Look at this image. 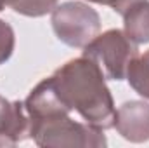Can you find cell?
Instances as JSON below:
<instances>
[{
    "label": "cell",
    "instance_id": "1",
    "mask_svg": "<svg viewBox=\"0 0 149 148\" xmlns=\"http://www.w3.org/2000/svg\"><path fill=\"white\" fill-rule=\"evenodd\" d=\"M49 82L68 111H78L95 129L114 127V101L106 85V77L95 61L87 56L70 59L49 77Z\"/></svg>",
    "mask_w": 149,
    "mask_h": 148
},
{
    "label": "cell",
    "instance_id": "2",
    "mask_svg": "<svg viewBox=\"0 0 149 148\" xmlns=\"http://www.w3.org/2000/svg\"><path fill=\"white\" fill-rule=\"evenodd\" d=\"M30 138L38 147L54 148H101L108 145L101 129L76 122L70 113L30 118Z\"/></svg>",
    "mask_w": 149,
    "mask_h": 148
},
{
    "label": "cell",
    "instance_id": "3",
    "mask_svg": "<svg viewBox=\"0 0 149 148\" xmlns=\"http://www.w3.org/2000/svg\"><path fill=\"white\" fill-rule=\"evenodd\" d=\"M137 54V44H134L125 32L118 28L97 35L83 47V56L95 61L104 77L109 80H123L130 61Z\"/></svg>",
    "mask_w": 149,
    "mask_h": 148
},
{
    "label": "cell",
    "instance_id": "4",
    "mask_svg": "<svg viewBox=\"0 0 149 148\" xmlns=\"http://www.w3.org/2000/svg\"><path fill=\"white\" fill-rule=\"evenodd\" d=\"M52 28L57 38L70 47H85L97 37L101 30V18L95 9L83 2H64L52 11Z\"/></svg>",
    "mask_w": 149,
    "mask_h": 148
},
{
    "label": "cell",
    "instance_id": "5",
    "mask_svg": "<svg viewBox=\"0 0 149 148\" xmlns=\"http://www.w3.org/2000/svg\"><path fill=\"white\" fill-rule=\"evenodd\" d=\"M114 127L130 143L149 141V103L127 101L116 110Z\"/></svg>",
    "mask_w": 149,
    "mask_h": 148
},
{
    "label": "cell",
    "instance_id": "6",
    "mask_svg": "<svg viewBox=\"0 0 149 148\" xmlns=\"http://www.w3.org/2000/svg\"><path fill=\"white\" fill-rule=\"evenodd\" d=\"M30 138V117L24 103L0 96V147H16Z\"/></svg>",
    "mask_w": 149,
    "mask_h": 148
},
{
    "label": "cell",
    "instance_id": "7",
    "mask_svg": "<svg viewBox=\"0 0 149 148\" xmlns=\"http://www.w3.org/2000/svg\"><path fill=\"white\" fill-rule=\"evenodd\" d=\"M125 35L134 44H148L149 42V0L137 2L125 14Z\"/></svg>",
    "mask_w": 149,
    "mask_h": 148
},
{
    "label": "cell",
    "instance_id": "8",
    "mask_svg": "<svg viewBox=\"0 0 149 148\" xmlns=\"http://www.w3.org/2000/svg\"><path fill=\"white\" fill-rule=\"evenodd\" d=\"M125 78L137 94L149 99V51H146L142 56L137 54L130 61Z\"/></svg>",
    "mask_w": 149,
    "mask_h": 148
},
{
    "label": "cell",
    "instance_id": "9",
    "mask_svg": "<svg viewBox=\"0 0 149 148\" xmlns=\"http://www.w3.org/2000/svg\"><path fill=\"white\" fill-rule=\"evenodd\" d=\"M59 0H14L10 7L23 16L28 18H40L49 12H52L57 7Z\"/></svg>",
    "mask_w": 149,
    "mask_h": 148
},
{
    "label": "cell",
    "instance_id": "10",
    "mask_svg": "<svg viewBox=\"0 0 149 148\" xmlns=\"http://www.w3.org/2000/svg\"><path fill=\"white\" fill-rule=\"evenodd\" d=\"M14 45H16V35L12 26L7 21L0 19V65L10 59L14 52Z\"/></svg>",
    "mask_w": 149,
    "mask_h": 148
},
{
    "label": "cell",
    "instance_id": "11",
    "mask_svg": "<svg viewBox=\"0 0 149 148\" xmlns=\"http://www.w3.org/2000/svg\"><path fill=\"white\" fill-rule=\"evenodd\" d=\"M137 2H142V0H109V4H108V5L111 7L114 12H118V14H121V16H123V14H125L132 5H135Z\"/></svg>",
    "mask_w": 149,
    "mask_h": 148
},
{
    "label": "cell",
    "instance_id": "12",
    "mask_svg": "<svg viewBox=\"0 0 149 148\" xmlns=\"http://www.w3.org/2000/svg\"><path fill=\"white\" fill-rule=\"evenodd\" d=\"M14 0H0V11H3L5 9V5H10Z\"/></svg>",
    "mask_w": 149,
    "mask_h": 148
},
{
    "label": "cell",
    "instance_id": "13",
    "mask_svg": "<svg viewBox=\"0 0 149 148\" xmlns=\"http://www.w3.org/2000/svg\"><path fill=\"white\" fill-rule=\"evenodd\" d=\"M88 2H94V4H102V5H108L109 0H88Z\"/></svg>",
    "mask_w": 149,
    "mask_h": 148
}]
</instances>
